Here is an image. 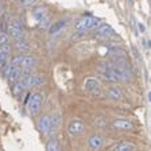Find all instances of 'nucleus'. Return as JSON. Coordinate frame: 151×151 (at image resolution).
Returning a JSON list of instances; mask_svg holds the SVG:
<instances>
[{"mask_svg": "<svg viewBox=\"0 0 151 151\" xmlns=\"http://www.w3.org/2000/svg\"><path fill=\"white\" fill-rule=\"evenodd\" d=\"M50 24H51V15L50 14H46L43 18H41L38 20V27L43 28V30H47V28L50 27Z\"/></svg>", "mask_w": 151, "mask_h": 151, "instance_id": "16", "label": "nucleus"}, {"mask_svg": "<svg viewBox=\"0 0 151 151\" xmlns=\"http://www.w3.org/2000/svg\"><path fill=\"white\" fill-rule=\"evenodd\" d=\"M6 31H7V35H9L11 38H15V39H18V38L22 37L23 28H22V26H20L19 19H16L15 22H12V23H8Z\"/></svg>", "mask_w": 151, "mask_h": 151, "instance_id": "3", "label": "nucleus"}, {"mask_svg": "<svg viewBox=\"0 0 151 151\" xmlns=\"http://www.w3.org/2000/svg\"><path fill=\"white\" fill-rule=\"evenodd\" d=\"M9 68V57L7 58H1L0 60V72H4L6 73Z\"/></svg>", "mask_w": 151, "mask_h": 151, "instance_id": "23", "label": "nucleus"}, {"mask_svg": "<svg viewBox=\"0 0 151 151\" xmlns=\"http://www.w3.org/2000/svg\"><path fill=\"white\" fill-rule=\"evenodd\" d=\"M112 126L115 127L116 129H132L134 128V124H132V122H129V120H126V119H116L113 120Z\"/></svg>", "mask_w": 151, "mask_h": 151, "instance_id": "11", "label": "nucleus"}, {"mask_svg": "<svg viewBox=\"0 0 151 151\" xmlns=\"http://www.w3.org/2000/svg\"><path fill=\"white\" fill-rule=\"evenodd\" d=\"M37 62H38V60L35 58V57H32V55L23 57L22 69H24V70H32L35 68V65H37Z\"/></svg>", "mask_w": 151, "mask_h": 151, "instance_id": "12", "label": "nucleus"}, {"mask_svg": "<svg viewBox=\"0 0 151 151\" xmlns=\"http://www.w3.org/2000/svg\"><path fill=\"white\" fill-rule=\"evenodd\" d=\"M22 61H23V55H15L12 60L9 61V65L14 68H22Z\"/></svg>", "mask_w": 151, "mask_h": 151, "instance_id": "22", "label": "nucleus"}, {"mask_svg": "<svg viewBox=\"0 0 151 151\" xmlns=\"http://www.w3.org/2000/svg\"><path fill=\"white\" fill-rule=\"evenodd\" d=\"M88 145L91 150H100L104 145V138L100 135H92L88 139Z\"/></svg>", "mask_w": 151, "mask_h": 151, "instance_id": "10", "label": "nucleus"}, {"mask_svg": "<svg viewBox=\"0 0 151 151\" xmlns=\"http://www.w3.org/2000/svg\"><path fill=\"white\" fill-rule=\"evenodd\" d=\"M107 93L112 100H122L123 99V92L122 89H119L117 86H109L107 89Z\"/></svg>", "mask_w": 151, "mask_h": 151, "instance_id": "13", "label": "nucleus"}, {"mask_svg": "<svg viewBox=\"0 0 151 151\" xmlns=\"http://www.w3.org/2000/svg\"><path fill=\"white\" fill-rule=\"evenodd\" d=\"M9 42V38L6 32H0V46H4Z\"/></svg>", "mask_w": 151, "mask_h": 151, "instance_id": "25", "label": "nucleus"}, {"mask_svg": "<svg viewBox=\"0 0 151 151\" xmlns=\"http://www.w3.org/2000/svg\"><path fill=\"white\" fill-rule=\"evenodd\" d=\"M47 82V78L43 74H32L31 80V86H39V85H45Z\"/></svg>", "mask_w": 151, "mask_h": 151, "instance_id": "17", "label": "nucleus"}, {"mask_svg": "<svg viewBox=\"0 0 151 151\" xmlns=\"http://www.w3.org/2000/svg\"><path fill=\"white\" fill-rule=\"evenodd\" d=\"M68 23H69V19H61L58 22L50 24V27L47 28V30H49V35H51V37L58 35L61 31H63V28L68 26Z\"/></svg>", "mask_w": 151, "mask_h": 151, "instance_id": "5", "label": "nucleus"}, {"mask_svg": "<svg viewBox=\"0 0 151 151\" xmlns=\"http://www.w3.org/2000/svg\"><path fill=\"white\" fill-rule=\"evenodd\" d=\"M15 49L19 53H24V51L30 50V45H28L27 41H24V39H18V41L15 42Z\"/></svg>", "mask_w": 151, "mask_h": 151, "instance_id": "18", "label": "nucleus"}, {"mask_svg": "<svg viewBox=\"0 0 151 151\" xmlns=\"http://www.w3.org/2000/svg\"><path fill=\"white\" fill-rule=\"evenodd\" d=\"M18 1H19V4H22L23 7H34L38 0H18Z\"/></svg>", "mask_w": 151, "mask_h": 151, "instance_id": "24", "label": "nucleus"}, {"mask_svg": "<svg viewBox=\"0 0 151 151\" xmlns=\"http://www.w3.org/2000/svg\"><path fill=\"white\" fill-rule=\"evenodd\" d=\"M84 129H85V124L81 120H70L69 124H68V132L73 136L82 134Z\"/></svg>", "mask_w": 151, "mask_h": 151, "instance_id": "4", "label": "nucleus"}, {"mask_svg": "<svg viewBox=\"0 0 151 151\" xmlns=\"http://www.w3.org/2000/svg\"><path fill=\"white\" fill-rule=\"evenodd\" d=\"M43 100H45V96L42 92H35V93H32L30 100H28V103H27L28 112L31 113V115H38L39 111H41V108H42Z\"/></svg>", "mask_w": 151, "mask_h": 151, "instance_id": "2", "label": "nucleus"}, {"mask_svg": "<svg viewBox=\"0 0 151 151\" xmlns=\"http://www.w3.org/2000/svg\"><path fill=\"white\" fill-rule=\"evenodd\" d=\"M47 14V7L46 6H38L32 8V16H34L37 20H39L41 18H43Z\"/></svg>", "mask_w": 151, "mask_h": 151, "instance_id": "15", "label": "nucleus"}, {"mask_svg": "<svg viewBox=\"0 0 151 151\" xmlns=\"http://www.w3.org/2000/svg\"><path fill=\"white\" fill-rule=\"evenodd\" d=\"M84 88H85L86 92L93 93V92H96V91L100 89V81H99L97 78H94V77H88L84 82Z\"/></svg>", "mask_w": 151, "mask_h": 151, "instance_id": "9", "label": "nucleus"}, {"mask_svg": "<svg viewBox=\"0 0 151 151\" xmlns=\"http://www.w3.org/2000/svg\"><path fill=\"white\" fill-rule=\"evenodd\" d=\"M38 127H39V131L45 135H49L53 128H51V120H50V116L49 115H45L39 119V123H38Z\"/></svg>", "mask_w": 151, "mask_h": 151, "instance_id": "6", "label": "nucleus"}, {"mask_svg": "<svg viewBox=\"0 0 151 151\" xmlns=\"http://www.w3.org/2000/svg\"><path fill=\"white\" fill-rule=\"evenodd\" d=\"M100 24V20L97 18H93V16H85L81 18L78 22L74 24V28L77 32H86L89 30H93L97 26Z\"/></svg>", "mask_w": 151, "mask_h": 151, "instance_id": "1", "label": "nucleus"}, {"mask_svg": "<svg viewBox=\"0 0 151 151\" xmlns=\"http://www.w3.org/2000/svg\"><path fill=\"white\" fill-rule=\"evenodd\" d=\"M129 1H132V0H129Z\"/></svg>", "mask_w": 151, "mask_h": 151, "instance_id": "28", "label": "nucleus"}, {"mask_svg": "<svg viewBox=\"0 0 151 151\" xmlns=\"http://www.w3.org/2000/svg\"><path fill=\"white\" fill-rule=\"evenodd\" d=\"M7 76V80H8V82H11V84H15L16 81H18L20 77H22V68H14V66L9 65L8 70L6 72Z\"/></svg>", "mask_w": 151, "mask_h": 151, "instance_id": "7", "label": "nucleus"}, {"mask_svg": "<svg viewBox=\"0 0 151 151\" xmlns=\"http://www.w3.org/2000/svg\"><path fill=\"white\" fill-rule=\"evenodd\" d=\"M96 35L100 38H111L115 35V31L109 24H99L96 28Z\"/></svg>", "mask_w": 151, "mask_h": 151, "instance_id": "8", "label": "nucleus"}, {"mask_svg": "<svg viewBox=\"0 0 151 151\" xmlns=\"http://www.w3.org/2000/svg\"><path fill=\"white\" fill-rule=\"evenodd\" d=\"M46 150L47 151H58L60 150V145H58V142H57V139L51 138L50 140L46 143Z\"/></svg>", "mask_w": 151, "mask_h": 151, "instance_id": "20", "label": "nucleus"}, {"mask_svg": "<svg viewBox=\"0 0 151 151\" xmlns=\"http://www.w3.org/2000/svg\"><path fill=\"white\" fill-rule=\"evenodd\" d=\"M50 120H51V128L57 129L58 127L61 126V122H62V115H61L60 112H55V113H53V116H50Z\"/></svg>", "mask_w": 151, "mask_h": 151, "instance_id": "19", "label": "nucleus"}, {"mask_svg": "<svg viewBox=\"0 0 151 151\" xmlns=\"http://www.w3.org/2000/svg\"><path fill=\"white\" fill-rule=\"evenodd\" d=\"M9 53H11V46H9V43L4 45V46H0V60L9 57Z\"/></svg>", "mask_w": 151, "mask_h": 151, "instance_id": "21", "label": "nucleus"}, {"mask_svg": "<svg viewBox=\"0 0 151 151\" xmlns=\"http://www.w3.org/2000/svg\"><path fill=\"white\" fill-rule=\"evenodd\" d=\"M112 150L113 151H135L136 146L132 145V143H128V142H123V143H119V145L113 146Z\"/></svg>", "mask_w": 151, "mask_h": 151, "instance_id": "14", "label": "nucleus"}, {"mask_svg": "<svg viewBox=\"0 0 151 151\" xmlns=\"http://www.w3.org/2000/svg\"><path fill=\"white\" fill-rule=\"evenodd\" d=\"M138 30H139V32L145 34V32H146V26L143 24L142 22H138Z\"/></svg>", "mask_w": 151, "mask_h": 151, "instance_id": "26", "label": "nucleus"}, {"mask_svg": "<svg viewBox=\"0 0 151 151\" xmlns=\"http://www.w3.org/2000/svg\"><path fill=\"white\" fill-rule=\"evenodd\" d=\"M3 8H4V6H3V3H0V14L3 12Z\"/></svg>", "mask_w": 151, "mask_h": 151, "instance_id": "27", "label": "nucleus"}]
</instances>
